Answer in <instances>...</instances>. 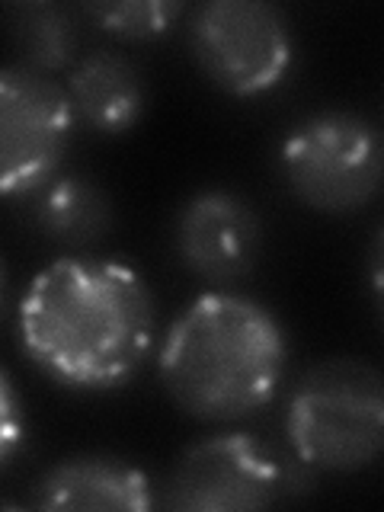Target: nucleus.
Returning a JSON list of instances; mask_svg holds the SVG:
<instances>
[{
  "instance_id": "obj_9",
  "label": "nucleus",
  "mask_w": 384,
  "mask_h": 512,
  "mask_svg": "<svg viewBox=\"0 0 384 512\" xmlns=\"http://www.w3.org/2000/svg\"><path fill=\"white\" fill-rule=\"evenodd\" d=\"M32 503L52 512H144L157 500L148 474L135 464L112 455H74L39 477Z\"/></svg>"
},
{
  "instance_id": "obj_13",
  "label": "nucleus",
  "mask_w": 384,
  "mask_h": 512,
  "mask_svg": "<svg viewBox=\"0 0 384 512\" xmlns=\"http://www.w3.org/2000/svg\"><path fill=\"white\" fill-rule=\"evenodd\" d=\"M80 13L109 36L144 42L164 36L176 16L183 13V4H173V0H112V4H87Z\"/></svg>"
},
{
  "instance_id": "obj_5",
  "label": "nucleus",
  "mask_w": 384,
  "mask_h": 512,
  "mask_svg": "<svg viewBox=\"0 0 384 512\" xmlns=\"http://www.w3.org/2000/svg\"><path fill=\"white\" fill-rule=\"evenodd\" d=\"M189 48L202 74L231 96L279 87L295 58L285 13L263 0H212L189 20Z\"/></svg>"
},
{
  "instance_id": "obj_3",
  "label": "nucleus",
  "mask_w": 384,
  "mask_h": 512,
  "mask_svg": "<svg viewBox=\"0 0 384 512\" xmlns=\"http://www.w3.org/2000/svg\"><path fill=\"white\" fill-rule=\"evenodd\" d=\"M288 445L311 471L352 474L384 445V381L362 359H324L298 381L285 413Z\"/></svg>"
},
{
  "instance_id": "obj_12",
  "label": "nucleus",
  "mask_w": 384,
  "mask_h": 512,
  "mask_svg": "<svg viewBox=\"0 0 384 512\" xmlns=\"http://www.w3.org/2000/svg\"><path fill=\"white\" fill-rule=\"evenodd\" d=\"M10 36L20 64L36 74L52 77L68 68L77 48L74 16L61 4H20L10 7Z\"/></svg>"
},
{
  "instance_id": "obj_4",
  "label": "nucleus",
  "mask_w": 384,
  "mask_h": 512,
  "mask_svg": "<svg viewBox=\"0 0 384 512\" xmlns=\"http://www.w3.org/2000/svg\"><path fill=\"white\" fill-rule=\"evenodd\" d=\"M282 176L301 205L352 215L381 189L384 148L372 119L349 109L314 112L282 141Z\"/></svg>"
},
{
  "instance_id": "obj_10",
  "label": "nucleus",
  "mask_w": 384,
  "mask_h": 512,
  "mask_svg": "<svg viewBox=\"0 0 384 512\" xmlns=\"http://www.w3.org/2000/svg\"><path fill=\"white\" fill-rule=\"evenodd\" d=\"M74 122L100 135H122L144 116L148 87L132 61L116 52H90L64 80Z\"/></svg>"
},
{
  "instance_id": "obj_6",
  "label": "nucleus",
  "mask_w": 384,
  "mask_h": 512,
  "mask_svg": "<svg viewBox=\"0 0 384 512\" xmlns=\"http://www.w3.org/2000/svg\"><path fill=\"white\" fill-rule=\"evenodd\" d=\"M74 135L64 87L23 64L0 68V199L52 183Z\"/></svg>"
},
{
  "instance_id": "obj_1",
  "label": "nucleus",
  "mask_w": 384,
  "mask_h": 512,
  "mask_svg": "<svg viewBox=\"0 0 384 512\" xmlns=\"http://www.w3.org/2000/svg\"><path fill=\"white\" fill-rule=\"evenodd\" d=\"M16 333L42 375L77 391L119 388L154 343V298L132 266L64 256L29 282Z\"/></svg>"
},
{
  "instance_id": "obj_14",
  "label": "nucleus",
  "mask_w": 384,
  "mask_h": 512,
  "mask_svg": "<svg viewBox=\"0 0 384 512\" xmlns=\"http://www.w3.org/2000/svg\"><path fill=\"white\" fill-rule=\"evenodd\" d=\"M23 439H26L23 400L16 394L7 372H0V468L10 464V458L20 452Z\"/></svg>"
},
{
  "instance_id": "obj_8",
  "label": "nucleus",
  "mask_w": 384,
  "mask_h": 512,
  "mask_svg": "<svg viewBox=\"0 0 384 512\" xmlns=\"http://www.w3.org/2000/svg\"><path fill=\"white\" fill-rule=\"evenodd\" d=\"M263 250V221L231 189H202L176 215V253L205 282L244 279Z\"/></svg>"
},
{
  "instance_id": "obj_2",
  "label": "nucleus",
  "mask_w": 384,
  "mask_h": 512,
  "mask_svg": "<svg viewBox=\"0 0 384 512\" xmlns=\"http://www.w3.org/2000/svg\"><path fill=\"white\" fill-rule=\"evenodd\" d=\"M285 356V330L266 304L237 292H205L170 324L157 375L183 413L231 423L276 397Z\"/></svg>"
},
{
  "instance_id": "obj_15",
  "label": "nucleus",
  "mask_w": 384,
  "mask_h": 512,
  "mask_svg": "<svg viewBox=\"0 0 384 512\" xmlns=\"http://www.w3.org/2000/svg\"><path fill=\"white\" fill-rule=\"evenodd\" d=\"M4 308H7V263L0 256V317H4Z\"/></svg>"
},
{
  "instance_id": "obj_11",
  "label": "nucleus",
  "mask_w": 384,
  "mask_h": 512,
  "mask_svg": "<svg viewBox=\"0 0 384 512\" xmlns=\"http://www.w3.org/2000/svg\"><path fill=\"white\" fill-rule=\"evenodd\" d=\"M36 224L61 244L87 247L112 228V202L87 176H55L39 189Z\"/></svg>"
},
{
  "instance_id": "obj_7",
  "label": "nucleus",
  "mask_w": 384,
  "mask_h": 512,
  "mask_svg": "<svg viewBox=\"0 0 384 512\" xmlns=\"http://www.w3.org/2000/svg\"><path fill=\"white\" fill-rule=\"evenodd\" d=\"M285 471L250 432H218L173 464L164 506L180 512H253L279 503Z\"/></svg>"
}]
</instances>
